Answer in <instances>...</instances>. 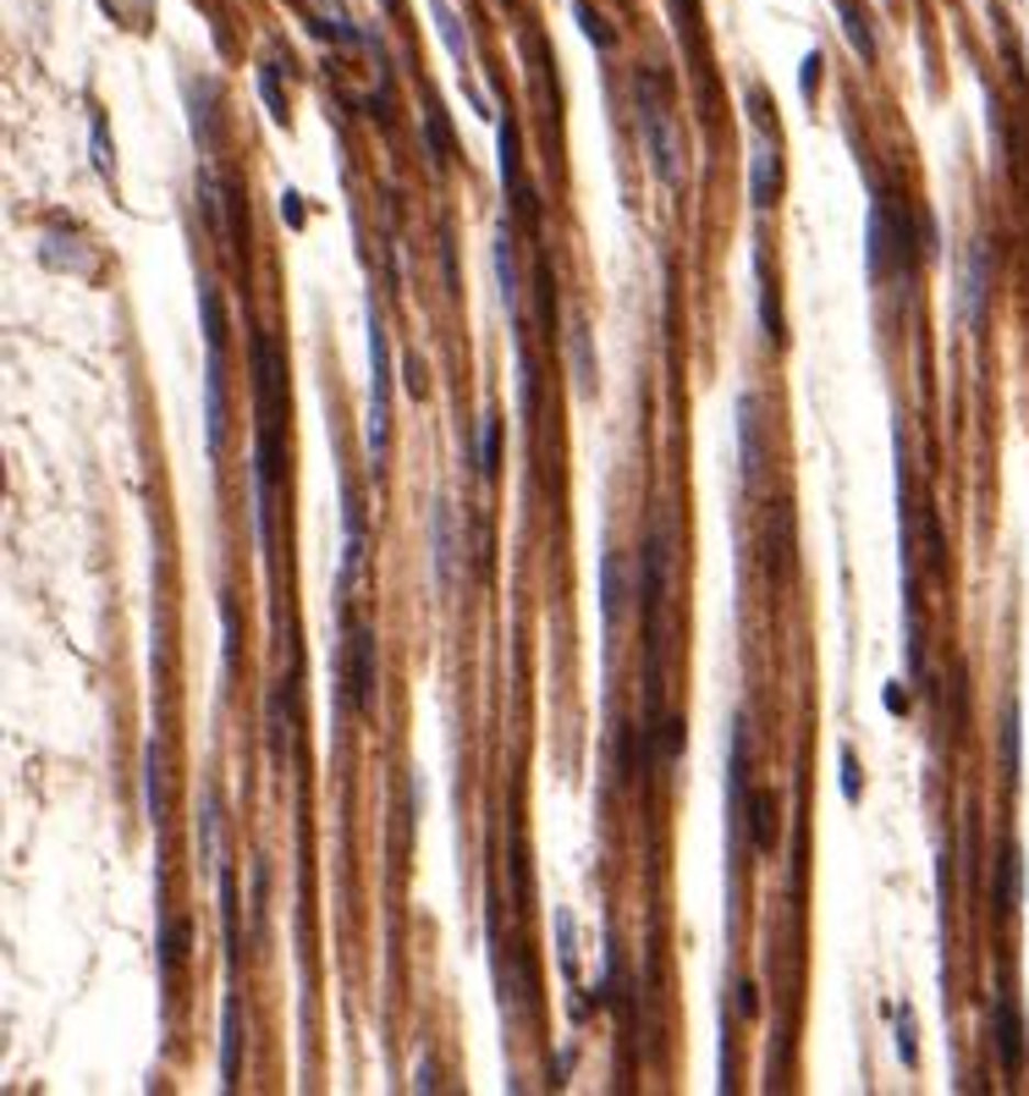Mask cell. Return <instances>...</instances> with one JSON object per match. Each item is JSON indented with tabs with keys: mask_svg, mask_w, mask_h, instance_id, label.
Segmentation results:
<instances>
[{
	"mask_svg": "<svg viewBox=\"0 0 1029 1096\" xmlns=\"http://www.w3.org/2000/svg\"><path fill=\"white\" fill-rule=\"evenodd\" d=\"M424 155H429V166L435 171H446L451 160H457V138H451V122H446V111L429 100L424 105Z\"/></svg>",
	"mask_w": 1029,
	"mask_h": 1096,
	"instance_id": "21",
	"label": "cell"
},
{
	"mask_svg": "<svg viewBox=\"0 0 1029 1096\" xmlns=\"http://www.w3.org/2000/svg\"><path fill=\"white\" fill-rule=\"evenodd\" d=\"M667 579H672V546H667V529H650L645 546H639V606H645V623L661 617L667 606Z\"/></svg>",
	"mask_w": 1029,
	"mask_h": 1096,
	"instance_id": "9",
	"label": "cell"
},
{
	"mask_svg": "<svg viewBox=\"0 0 1029 1096\" xmlns=\"http://www.w3.org/2000/svg\"><path fill=\"white\" fill-rule=\"evenodd\" d=\"M754 298H760V331H765V347H782V342H787V325H782V314H776V287H771V276H765L760 259H754Z\"/></svg>",
	"mask_w": 1029,
	"mask_h": 1096,
	"instance_id": "24",
	"label": "cell"
},
{
	"mask_svg": "<svg viewBox=\"0 0 1029 1096\" xmlns=\"http://www.w3.org/2000/svg\"><path fill=\"white\" fill-rule=\"evenodd\" d=\"M985 298H991V248L985 243H969L958 254V320L969 331L985 325Z\"/></svg>",
	"mask_w": 1029,
	"mask_h": 1096,
	"instance_id": "8",
	"label": "cell"
},
{
	"mask_svg": "<svg viewBox=\"0 0 1029 1096\" xmlns=\"http://www.w3.org/2000/svg\"><path fill=\"white\" fill-rule=\"evenodd\" d=\"M254 364V398H259V425H287V353L270 331H254L248 342Z\"/></svg>",
	"mask_w": 1029,
	"mask_h": 1096,
	"instance_id": "5",
	"label": "cell"
},
{
	"mask_svg": "<svg viewBox=\"0 0 1029 1096\" xmlns=\"http://www.w3.org/2000/svg\"><path fill=\"white\" fill-rule=\"evenodd\" d=\"M429 18H435V29H440V40H446V51H451V61L462 67V78H468V34H462V18L451 12V0H429Z\"/></svg>",
	"mask_w": 1029,
	"mask_h": 1096,
	"instance_id": "25",
	"label": "cell"
},
{
	"mask_svg": "<svg viewBox=\"0 0 1029 1096\" xmlns=\"http://www.w3.org/2000/svg\"><path fill=\"white\" fill-rule=\"evenodd\" d=\"M495 281H501V309H506V320L518 325V320H524V281H518V270H512V232H506V226H495Z\"/></svg>",
	"mask_w": 1029,
	"mask_h": 1096,
	"instance_id": "15",
	"label": "cell"
},
{
	"mask_svg": "<svg viewBox=\"0 0 1029 1096\" xmlns=\"http://www.w3.org/2000/svg\"><path fill=\"white\" fill-rule=\"evenodd\" d=\"M743 821H749V849H754V854H771V849H776V799H771L765 789H749Z\"/></svg>",
	"mask_w": 1029,
	"mask_h": 1096,
	"instance_id": "16",
	"label": "cell"
},
{
	"mask_svg": "<svg viewBox=\"0 0 1029 1096\" xmlns=\"http://www.w3.org/2000/svg\"><path fill=\"white\" fill-rule=\"evenodd\" d=\"M237 1074H243V1003H237V992H226V1008H221V1091H237Z\"/></svg>",
	"mask_w": 1029,
	"mask_h": 1096,
	"instance_id": "13",
	"label": "cell"
},
{
	"mask_svg": "<svg viewBox=\"0 0 1029 1096\" xmlns=\"http://www.w3.org/2000/svg\"><path fill=\"white\" fill-rule=\"evenodd\" d=\"M897 1058L914 1063V1025H908V1008H897Z\"/></svg>",
	"mask_w": 1029,
	"mask_h": 1096,
	"instance_id": "38",
	"label": "cell"
},
{
	"mask_svg": "<svg viewBox=\"0 0 1029 1096\" xmlns=\"http://www.w3.org/2000/svg\"><path fill=\"white\" fill-rule=\"evenodd\" d=\"M369 562V535H363V496L353 474H342V568H336V606H353V590Z\"/></svg>",
	"mask_w": 1029,
	"mask_h": 1096,
	"instance_id": "6",
	"label": "cell"
},
{
	"mask_svg": "<svg viewBox=\"0 0 1029 1096\" xmlns=\"http://www.w3.org/2000/svg\"><path fill=\"white\" fill-rule=\"evenodd\" d=\"M1018 767H1024V727H1018V700H1007V711H1002V772H1007V783H1018Z\"/></svg>",
	"mask_w": 1029,
	"mask_h": 1096,
	"instance_id": "29",
	"label": "cell"
},
{
	"mask_svg": "<svg viewBox=\"0 0 1029 1096\" xmlns=\"http://www.w3.org/2000/svg\"><path fill=\"white\" fill-rule=\"evenodd\" d=\"M144 810H149V827L166 821V767H160V739L144 745Z\"/></svg>",
	"mask_w": 1029,
	"mask_h": 1096,
	"instance_id": "23",
	"label": "cell"
},
{
	"mask_svg": "<svg viewBox=\"0 0 1029 1096\" xmlns=\"http://www.w3.org/2000/svg\"><path fill=\"white\" fill-rule=\"evenodd\" d=\"M281 221H287V226H303V221H309V210H303V199H298L292 188L281 193Z\"/></svg>",
	"mask_w": 1029,
	"mask_h": 1096,
	"instance_id": "40",
	"label": "cell"
},
{
	"mask_svg": "<svg viewBox=\"0 0 1029 1096\" xmlns=\"http://www.w3.org/2000/svg\"><path fill=\"white\" fill-rule=\"evenodd\" d=\"M892 248H897V199L875 182L870 215H864V265H870L875 281H892Z\"/></svg>",
	"mask_w": 1029,
	"mask_h": 1096,
	"instance_id": "7",
	"label": "cell"
},
{
	"mask_svg": "<svg viewBox=\"0 0 1029 1096\" xmlns=\"http://www.w3.org/2000/svg\"><path fill=\"white\" fill-rule=\"evenodd\" d=\"M199 314H204V358H210V370H204V425H210V458H221L226 452V342H221V298L204 287V298H199Z\"/></svg>",
	"mask_w": 1029,
	"mask_h": 1096,
	"instance_id": "2",
	"label": "cell"
},
{
	"mask_svg": "<svg viewBox=\"0 0 1029 1096\" xmlns=\"http://www.w3.org/2000/svg\"><path fill=\"white\" fill-rule=\"evenodd\" d=\"M732 420H738V463H743V480H754V474H760V420H754V398H749V392H738Z\"/></svg>",
	"mask_w": 1029,
	"mask_h": 1096,
	"instance_id": "22",
	"label": "cell"
},
{
	"mask_svg": "<svg viewBox=\"0 0 1029 1096\" xmlns=\"http://www.w3.org/2000/svg\"><path fill=\"white\" fill-rule=\"evenodd\" d=\"M776 127H754V144H749V199L754 210H771L776 199Z\"/></svg>",
	"mask_w": 1029,
	"mask_h": 1096,
	"instance_id": "11",
	"label": "cell"
},
{
	"mask_svg": "<svg viewBox=\"0 0 1029 1096\" xmlns=\"http://www.w3.org/2000/svg\"><path fill=\"white\" fill-rule=\"evenodd\" d=\"M199 854H204V871H210V865H215V871L226 865V849H221V805H215L210 794L199 799Z\"/></svg>",
	"mask_w": 1029,
	"mask_h": 1096,
	"instance_id": "27",
	"label": "cell"
},
{
	"mask_svg": "<svg viewBox=\"0 0 1029 1096\" xmlns=\"http://www.w3.org/2000/svg\"><path fill=\"white\" fill-rule=\"evenodd\" d=\"M385 392H391V358H385V331L380 314L369 309V420H363V452H369V474L385 469Z\"/></svg>",
	"mask_w": 1029,
	"mask_h": 1096,
	"instance_id": "4",
	"label": "cell"
},
{
	"mask_svg": "<svg viewBox=\"0 0 1029 1096\" xmlns=\"http://www.w3.org/2000/svg\"><path fill=\"white\" fill-rule=\"evenodd\" d=\"M837 761H842V799H859V761H853V750H842Z\"/></svg>",
	"mask_w": 1029,
	"mask_h": 1096,
	"instance_id": "37",
	"label": "cell"
},
{
	"mask_svg": "<svg viewBox=\"0 0 1029 1096\" xmlns=\"http://www.w3.org/2000/svg\"><path fill=\"white\" fill-rule=\"evenodd\" d=\"M402 376H407V398L418 403V398H424V358H418V353L402 358Z\"/></svg>",
	"mask_w": 1029,
	"mask_h": 1096,
	"instance_id": "36",
	"label": "cell"
},
{
	"mask_svg": "<svg viewBox=\"0 0 1029 1096\" xmlns=\"http://www.w3.org/2000/svg\"><path fill=\"white\" fill-rule=\"evenodd\" d=\"M336 705L347 700L353 711H369L374 705V683H380V672H374V628L369 623H347V639L336 645Z\"/></svg>",
	"mask_w": 1029,
	"mask_h": 1096,
	"instance_id": "3",
	"label": "cell"
},
{
	"mask_svg": "<svg viewBox=\"0 0 1029 1096\" xmlns=\"http://www.w3.org/2000/svg\"><path fill=\"white\" fill-rule=\"evenodd\" d=\"M738 1014L754 1019V986H738Z\"/></svg>",
	"mask_w": 1029,
	"mask_h": 1096,
	"instance_id": "42",
	"label": "cell"
},
{
	"mask_svg": "<svg viewBox=\"0 0 1029 1096\" xmlns=\"http://www.w3.org/2000/svg\"><path fill=\"white\" fill-rule=\"evenodd\" d=\"M94 166H100V177H111V144H105V122L94 116Z\"/></svg>",
	"mask_w": 1029,
	"mask_h": 1096,
	"instance_id": "39",
	"label": "cell"
},
{
	"mask_svg": "<svg viewBox=\"0 0 1029 1096\" xmlns=\"http://www.w3.org/2000/svg\"><path fill=\"white\" fill-rule=\"evenodd\" d=\"M837 18H842V34H848V45H853V56L859 61H870L875 56V34H870V23H864V12L853 7V0H837Z\"/></svg>",
	"mask_w": 1029,
	"mask_h": 1096,
	"instance_id": "30",
	"label": "cell"
},
{
	"mask_svg": "<svg viewBox=\"0 0 1029 1096\" xmlns=\"http://www.w3.org/2000/svg\"><path fill=\"white\" fill-rule=\"evenodd\" d=\"M634 111H639V138H645V149H650L656 177H661L667 188H678V182H683V144H678V127H672V116H667V105H661L650 72H634Z\"/></svg>",
	"mask_w": 1029,
	"mask_h": 1096,
	"instance_id": "1",
	"label": "cell"
},
{
	"mask_svg": "<svg viewBox=\"0 0 1029 1096\" xmlns=\"http://www.w3.org/2000/svg\"><path fill=\"white\" fill-rule=\"evenodd\" d=\"M440 1080H435V1063H418V1080H413V1091H435Z\"/></svg>",
	"mask_w": 1029,
	"mask_h": 1096,
	"instance_id": "41",
	"label": "cell"
},
{
	"mask_svg": "<svg viewBox=\"0 0 1029 1096\" xmlns=\"http://www.w3.org/2000/svg\"><path fill=\"white\" fill-rule=\"evenodd\" d=\"M479 474H484V480L501 474V420H495V414L479 420Z\"/></svg>",
	"mask_w": 1029,
	"mask_h": 1096,
	"instance_id": "32",
	"label": "cell"
},
{
	"mask_svg": "<svg viewBox=\"0 0 1029 1096\" xmlns=\"http://www.w3.org/2000/svg\"><path fill=\"white\" fill-rule=\"evenodd\" d=\"M535 292H540V320L557 325V276H551V259L540 254V270H535Z\"/></svg>",
	"mask_w": 1029,
	"mask_h": 1096,
	"instance_id": "34",
	"label": "cell"
},
{
	"mask_svg": "<svg viewBox=\"0 0 1029 1096\" xmlns=\"http://www.w3.org/2000/svg\"><path fill=\"white\" fill-rule=\"evenodd\" d=\"M568 364H573L579 398H590V392H595V336H590L584 314H573V325H568Z\"/></svg>",
	"mask_w": 1029,
	"mask_h": 1096,
	"instance_id": "17",
	"label": "cell"
},
{
	"mask_svg": "<svg viewBox=\"0 0 1029 1096\" xmlns=\"http://www.w3.org/2000/svg\"><path fill=\"white\" fill-rule=\"evenodd\" d=\"M215 876H221V920H226V964L237 970V964H243V904H237V876H232V865H221Z\"/></svg>",
	"mask_w": 1029,
	"mask_h": 1096,
	"instance_id": "20",
	"label": "cell"
},
{
	"mask_svg": "<svg viewBox=\"0 0 1029 1096\" xmlns=\"http://www.w3.org/2000/svg\"><path fill=\"white\" fill-rule=\"evenodd\" d=\"M254 83H259V100H265L270 122H287V94H281V61H265Z\"/></svg>",
	"mask_w": 1029,
	"mask_h": 1096,
	"instance_id": "33",
	"label": "cell"
},
{
	"mask_svg": "<svg viewBox=\"0 0 1029 1096\" xmlns=\"http://www.w3.org/2000/svg\"><path fill=\"white\" fill-rule=\"evenodd\" d=\"M991 1036H996V1058L1007 1074H1024L1029 1063V1041H1024V1008L1013 992H996V1014H991Z\"/></svg>",
	"mask_w": 1029,
	"mask_h": 1096,
	"instance_id": "10",
	"label": "cell"
},
{
	"mask_svg": "<svg viewBox=\"0 0 1029 1096\" xmlns=\"http://www.w3.org/2000/svg\"><path fill=\"white\" fill-rule=\"evenodd\" d=\"M623 606H628V568H623L617 551H606L601 557V617H606V628L623 623Z\"/></svg>",
	"mask_w": 1029,
	"mask_h": 1096,
	"instance_id": "19",
	"label": "cell"
},
{
	"mask_svg": "<svg viewBox=\"0 0 1029 1096\" xmlns=\"http://www.w3.org/2000/svg\"><path fill=\"white\" fill-rule=\"evenodd\" d=\"M188 942H193V926H188L182 915L160 920V970H166V975H177V970H182V959H188Z\"/></svg>",
	"mask_w": 1029,
	"mask_h": 1096,
	"instance_id": "28",
	"label": "cell"
},
{
	"mask_svg": "<svg viewBox=\"0 0 1029 1096\" xmlns=\"http://www.w3.org/2000/svg\"><path fill=\"white\" fill-rule=\"evenodd\" d=\"M429 562H435V584L451 590V579H457V540H451V502L446 496L429 502Z\"/></svg>",
	"mask_w": 1029,
	"mask_h": 1096,
	"instance_id": "12",
	"label": "cell"
},
{
	"mask_svg": "<svg viewBox=\"0 0 1029 1096\" xmlns=\"http://www.w3.org/2000/svg\"><path fill=\"white\" fill-rule=\"evenodd\" d=\"M237 639H243V623H237V601L226 595L221 601V678L237 672Z\"/></svg>",
	"mask_w": 1029,
	"mask_h": 1096,
	"instance_id": "31",
	"label": "cell"
},
{
	"mask_svg": "<svg viewBox=\"0 0 1029 1096\" xmlns=\"http://www.w3.org/2000/svg\"><path fill=\"white\" fill-rule=\"evenodd\" d=\"M292 689H298V678L287 672L281 683H276V694H270V756L276 761H287L292 756Z\"/></svg>",
	"mask_w": 1029,
	"mask_h": 1096,
	"instance_id": "18",
	"label": "cell"
},
{
	"mask_svg": "<svg viewBox=\"0 0 1029 1096\" xmlns=\"http://www.w3.org/2000/svg\"><path fill=\"white\" fill-rule=\"evenodd\" d=\"M1024 904V849L1002 843L996 849V915H1018Z\"/></svg>",
	"mask_w": 1029,
	"mask_h": 1096,
	"instance_id": "14",
	"label": "cell"
},
{
	"mask_svg": "<svg viewBox=\"0 0 1029 1096\" xmlns=\"http://www.w3.org/2000/svg\"><path fill=\"white\" fill-rule=\"evenodd\" d=\"M495 160H501V188L512 193V199H518L524 193V177H518V127H512L506 116H495Z\"/></svg>",
	"mask_w": 1029,
	"mask_h": 1096,
	"instance_id": "26",
	"label": "cell"
},
{
	"mask_svg": "<svg viewBox=\"0 0 1029 1096\" xmlns=\"http://www.w3.org/2000/svg\"><path fill=\"white\" fill-rule=\"evenodd\" d=\"M573 18H579V29H584V40H590L595 51H612V34L601 29V18H595L590 0H573Z\"/></svg>",
	"mask_w": 1029,
	"mask_h": 1096,
	"instance_id": "35",
	"label": "cell"
}]
</instances>
